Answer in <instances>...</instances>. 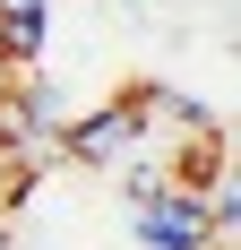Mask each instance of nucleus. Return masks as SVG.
<instances>
[{
    "mask_svg": "<svg viewBox=\"0 0 241 250\" xmlns=\"http://www.w3.org/2000/svg\"><path fill=\"white\" fill-rule=\"evenodd\" d=\"M138 147H155V129H146V112H138V95L120 86L103 112H86V121H60V164H129Z\"/></svg>",
    "mask_w": 241,
    "mask_h": 250,
    "instance_id": "1",
    "label": "nucleus"
},
{
    "mask_svg": "<svg viewBox=\"0 0 241 250\" xmlns=\"http://www.w3.org/2000/svg\"><path fill=\"white\" fill-rule=\"evenodd\" d=\"M138 242H146V250H233V242L216 233L207 190H181V181H164V190L138 199Z\"/></svg>",
    "mask_w": 241,
    "mask_h": 250,
    "instance_id": "2",
    "label": "nucleus"
},
{
    "mask_svg": "<svg viewBox=\"0 0 241 250\" xmlns=\"http://www.w3.org/2000/svg\"><path fill=\"white\" fill-rule=\"evenodd\" d=\"M43 35H52V9H43V0H0V52H9L18 69L43 61Z\"/></svg>",
    "mask_w": 241,
    "mask_h": 250,
    "instance_id": "3",
    "label": "nucleus"
},
{
    "mask_svg": "<svg viewBox=\"0 0 241 250\" xmlns=\"http://www.w3.org/2000/svg\"><path fill=\"white\" fill-rule=\"evenodd\" d=\"M9 78H18V61H9V52H0V86H9Z\"/></svg>",
    "mask_w": 241,
    "mask_h": 250,
    "instance_id": "4",
    "label": "nucleus"
}]
</instances>
